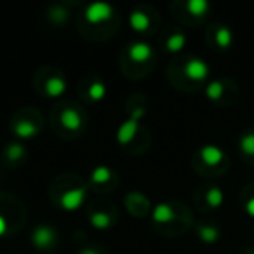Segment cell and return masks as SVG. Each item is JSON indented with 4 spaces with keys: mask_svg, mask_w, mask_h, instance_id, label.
Returning <instances> with one entry per match:
<instances>
[{
    "mask_svg": "<svg viewBox=\"0 0 254 254\" xmlns=\"http://www.w3.org/2000/svg\"><path fill=\"white\" fill-rule=\"evenodd\" d=\"M113 12V7L105 2H94L91 4L87 9H85V19L89 23H101V21H106V19L112 16Z\"/></svg>",
    "mask_w": 254,
    "mask_h": 254,
    "instance_id": "obj_1",
    "label": "cell"
},
{
    "mask_svg": "<svg viewBox=\"0 0 254 254\" xmlns=\"http://www.w3.org/2000/svg\"><path fill=\"white\" fill-rule=\"evenodd\" d=\"M32 240L37 247L47 249V247H51L54 242H56V232H54L51 226H46V225L37 226L35 232H33V235H32Z\"/></svg>",
    "mask_w": 254,
    "mask_h": 254,
    "instance_id": "obj_2",
    "label": "cell"
},
{
    "mask_svg": "<svg viewBox=\"0 0 254 254\" xmlns=\"http://www.w3.org/2000/svg\"><path fill=\"white\" fill-rule=\"evenodd\" d=\"M143 117V110H136V113L127 120L126 124H122V127L119 129V141L127 143L131 141V138L134 136L136 129H138V120Z\"/></svg>",
    "mask_w": 254,
    "mask_h": 254,
    "instance_id": "obj_3",
    "label": "cell"
},
{
    "mask_svg": "<svg viewBox=\"0 0 254 254\" xmlns=\"http://www.w3.org/2000/svg\"><path fill=\"white\" fill-rule=\"evenodd\" d=\"M185 73H187L191 80H204L209 75V66L205 61L193 58V60L188 61L187 66H185Z\"/></svg>",
    "mask_w": 254,
    "mask_h": 254,
    "instance_id": "obj_4",
    "label": "cell"
},
{
    "mask_svg": "<svg viewBox=\"0 0 254 254\" xmlns=\"http://www.w3.org/2000/svg\"><path fill=\"white\" fill-rule=\"evenodd\" d=\"M200 157L207 166H218V164H221L223 159H225V153H223V150L219 148V146L205 145V146H202V150H200Z\"/></svg>",
    "mask_w": 254,
    "mask_h": 254,
    "instance_id": "obj_5",
    "label": "cell"
},
{
    "mask_svg": "<svg viewBox=\"0 0 254 254\" xmlns=\"http://www.w3.org/2000/svg\"><path fill=\"white\" fill-rule=\"evenodd\" d=\"M84 202V190L77 188V190H70L61 197V205L68 211H75L78 205Z\"/></svg>",
    "mask_w": 254,
    "mask_h": 254,
    "instance_id": "obj_6",
    "label": "cell"
},
{
    "mask_svg": "<svg viewBox=\"0 0 254 254\" xmlns=\"http://www.w3.org/2000/svg\"><path fill=\"white\" fill-rule=\"evenodd\" d=\"M152 53H153L152 47L145 42H134L129 46V56L134 61H139V63L148 60V58L152 56Z\"/></svg>",
    "mask_w": 254,
    "mask_h": 254,
    "instance_id": "obj_7",
    "label": "cell"
},
{
    "mask_svg": "<svg viewBox=\"0 0 254 254\" xmlns=\"http://www.w3.org/2000/svg\"><path fill=\"white\" fill-rule=\"evenodd\" d=\"M14 132H16V136H19V138L28 139L39 132V127H37L33 122H30V120H23V122H19L14 126Z\"/></svg>",
    "mask_w": 254,
    "mask_h": 254,
    "instance_id": "obj_8",
    "label": "cell"
},
{
    "mask_svg": "<svg viewBox=\"0 0 254 254\" xmlns=\"http://www.w3.org/2000/svg\"><path fill=\"white\" fill-rule=\"evenodd\" d=\"M61 122L66 129H71V131H77L82 124V119L75 110H64L63 115H61Z\"/></svg>",
    "mask_w": 254,
    "mask_h": 254,
    "instance_id": "obj_9",
    "label": "cell"
},
{
    "mask_svg": "<svg viewBox=\"0 0 254 254\" xmlns=\"http://www.w3.org/2000/svg\"><path fill=\"white\" fill-rule=\"evenodd\" d=\"M66 91V84H64V80L61 77H53V78H49L47 80V84H46V92L49 96H61L63 92Z\"/></svg>",
    "mask_w": 254,
    "mask_h": 254,
    "instance_id": "obj_10",
    "label": "cell"
},
{
    "mask_svg": "<svg viewBox=\"0 0 254 254\" xmlns=\"http://www.w3.org/2000/svg\"><path fill=\"white\" fill-rule=\"evenodd\" d=\"M153 218L159 223H169L171 219H174V211L171 205L167 204H159L153 211Z\"/></svg>",
    "mask_w": 254,
    "mask_h": 254,
    "instance_id": "obj_11",
    "label": "cell"
},
{
    "mask_svg": "<svg viewBox=\"0 0 254 254\" xmlns=\"http://www.w3.org/2000/svg\"><path fill=\"white\" fill-rule=\"evenodd\" d=\"M198 237H200L202 242L212 244L219 239V230L214 228V226H200L198 228Z\"/></svg>",
    "mask_w": 254,
    "mask_h": 254,
    "instance_id": "obj_12",
    "label": "cell"
},
{
    "mask_svg": "<svg viewBox=\"0 0 254 254\" xmlns=\"http://www.w3.org/2000/svg\"><path fill=\"white\" fill-rule=\"evenodd\" d=\"M129 23H131V26L134 30H139V32H143V30L148 28L150 19H148V16L143 14V12H132L131 18H129Z\"/></svg>",
    "mask_w": 254,
    "mask_h": 254,
    "instance_id": "obj_13",
    "label": "cell"
},
{
    "mask_svg": "<svg viewBox=\"0 0 254 254\" xmlns=\"http://www.w3.org/2000/svg\"><path fill=\"white\" fill-rule=\"evenodd\" d=\"M232 32H230V28H226V26H221V28L216 32V44H218L219 47H223V49H226V47L232 46Z\"/></svg>",
    "mask_w": 254,
    "mask_h": 254,
    "instance_id": "obj_14",
    "label": "cell"
},
{
    "mask_svg": "<svg viewBox=\"0 0 254 254\" xmlns=\"http://www.w3.org/2000/svg\"><path fill=\"white\" fill-rule=\"evenodd\" d=\"M187 7L193 16H204L209 11V2H205V0H190Z\"/></svg>",
    "mask_w": 254,
    "mask_h": 254,
    "instance_id": "obj_15",
    "label": "cell"
},
{
    "mask_svg": "<svg viewBox=\"0 0 254 254\" xmlns=\"http://www.w3.org/2000/svg\"><path fill=\"white\" fill-rule=\"evenodd\" d=\"M185 42H187V37L183 33H173L167 40V49L173 51V53H178L185 47Z\"/></svg>",
    "mask_w": 254,
    "mask_h": 254,
    "instance_id": "obj_16",
    "label": "cell"
},
{
    "mask_svg": "<svg viewBox=\"0 0 254 254\" xmlns=\"http://www.w3.org/2000/svg\"><path fill=\"white\" fill-rule=\"evenodd\" d=\"M240 150L247 155H254V131H249L242 134L240 138Z\"/></svg>",
    "mask_w": 254,
    "mask_h": 254,
    "instance_id": "obj_17",
    "label": "cell"
},
{
    "mask_svg": "<svg viewBox=\"0 0 254 254\" xmlns=\"http://www.w3.org/2000/svg\"><path fill=\"white\" fill-rule=\"evenodd\" d=\"M223 200H225V195H223V191L219 190V188L212 187L211 190L207 191V204L211 205V207H219V205L223 204Z\"/></svg>",
    "mask_w": 254,
    "mask_h": 254,
    "instance_id": "obj_18",
    "label": "cell"
},
{
    "mask_svg": "<svg viewBox=\"0 0 254 254\" xmlns=\"http://www.w3.org/2000/svg\"><path fill=\"white\" fill-rule=\"evenodd\" d=\"M205 94H207L209 99H219L223 94V84L218 80L211 82V84L207 85V89H205Z\"/></svg>",
    "mask_w": 254,
    "mask_h": 254,
    "instance_id": "obj_19",
    "label": "cell"
},
{
    "mask_svg": "<svg viewBox=\"0 0 254 254\" xmlns=\"http://www.w3.org/2000/svg\"><path fill=\"white\" fill-rule=\"evenodd\" d=\"M105 94H106V89L101 82H94V84L91 85V89H89V96H91L92 99H96V101L105 98Z\"/></svg>",
    "mask_w": 254,
    "mask_h": 254,
    "instance_id": "obj_20",
    "label": "cell"
},
{
    "mask_svg": "<svg viewBox=\"0 0 254 254\" xmlns=\"http://www.w3.org/2000/svg\"><path fill=\"white\" fill-rule=\"evenodd\" d=\"M91 221L96 228H108L110 226V218L106 214H103V212H96V214H92Z\"/></svg>",
    "mask_w": 254,
    "mask_h": 254,
    "instance_id": "obj_21",
    "label": "cell"
},
{
    "mask_svg": "<svg viewBox=\"0 0 254 254\" xmlns=\"http://www.w3.org/2000/svg\"><path fill=\"white\" fill-rule=\"evenodd\" d=\"M108 178H110V171H108V167H98V169L92 173V180L94 181H98V183H105V181H108Z\"/></svg>",
    "mask_w": 254,
    "mask_h": 254,
    "instance_id": "obj_22",
    "label": "cell"
},
{
    "mask_svg": "<svg viewBox=\"0 0 254 254\" xmlns=\"http://www.w3.org/2000/svg\"><path fill=\"white\" fill-rule=\"evenodd\" d=\"M23 153H25V148H23L21 145H11L7 148V157L11 160H18L23 157Z\"/></svg>",
    "mask_w": 254,
    "mask_h": 254,
    "instance_id": "obj_23",
    "label": "cell"
},
{
    "mask_svg": "<svg viewBox=\"0 0 254 254\" xmlns=\"http://www.w3.org/2000/svg\"><path fill=\"white\" fill-rule=\"evenodd\" d=\"M54 12H56V14L53 16L54 21H64V19H66V12H64L63 9H54Z\"/></svg>",
    "mask_w": 254,
    "mask_h": 254,
    "instance_id": "obj_24",
    "label": "cell"
},
{
    "mask_svg": "<svg viewBox=\"0 0 254 254\" xmlns=\"http://www.w3.org/2000/svg\"><path fill=\"white\" fill-rule=\"evenodd\" d=\"M246 211H247V214L253 216V218H254V197L247 200V204H246Z\"/></svg>",
    "mask_w": 254,
    "mask_h": 254,
    "instance_id": "obj_25",
    "label": "cell"
},
{
    "mask_svg": "<svg viewBox=\"0 0 254 254\" xmlns=\"http://www.w3.org/2000/svg\"><path fill=\"white\" fill-rule=\"evenodd\" d=\"M5 230H7V223H5V219L0 216V235H4Z\"/></svg>",
    "mask_w": 254,
    "mask_h": 254,
    "instance_id": "obj_26",
    "label": "cell"
},
{
    "mask_svg": "<svg viewBox=\"0 0 254 254\" xmlns=\"http://www.w3.org/2000/svg\"><path fill=\"white\" fill-rule=\"evenodd\" d=\"M80 254H98L96 251H92V249H85V251H82Z\"/></svg>",
    "mask_w": 254,
    "mask_h": 254,
    "instance_id": "obj_27",
    "label": "cell"
},
{
    "mask_svg": "<svg viewBox=\"0 0 254 254\" xmlns=\"http://www.w3.org/2000/svg\"><path fill=\"white\" fill-rule=\"evenodd\" d=\"M251 254H254V253H251Z\"/></svg>",
    "mask_w": 254,
    "mask_h": 254,
    "instance_id": "obj_28",
    "label": "cell"
}]
</instances>
